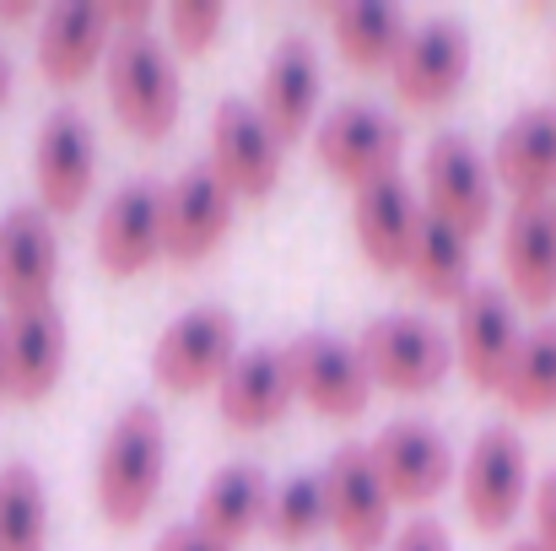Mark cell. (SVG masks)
<instances>
[{
    "label": "cell",
    "mask_w": 556,
    "mask_h": 551,
    "mask_svg": "<svg viewBox=\"0 0 556 551\" xmlns=\"http://www.w3.org/2000/svg\"><path fill=\"white\" fill-rule=\"evenodd\" d=\"M519 314H514V298L492 281L470 287L459 298V314H454V363L465 367V378L476 389H503V373L519 352Z\"/></svg>",
    "instance_id": "15"
},
{
    "label": "cell",
    "mask_w": 556,
    "mask_h": 551,
    "mask_svg": "<svg viewBox=\"0 0 556 551\" xmlns=\"http://www.w3.org/2000/svg\"><path fill=\"white\" fill-rule=\"evenodd\" d=\"M508 551H541V547H535V541H514Z\"/></svg>",
    "instance_id": "39"
},
{
    "label": "cell",
    "mask_w": 556,
    "mask_h": 551,
    "mask_svg": "<svg viewBox=\"0 0 556 551\" xmlns=\"http://www.w3.org/2000/svg\"><path fill=\"white\" fill-rule=\"evenodd\" d=\"M552 222H556V195H552Z\"/></svg>",
    "instance_id": "40"
},
{
    "label": "cell",
    "mask_w": 556,
    "mask_h": 551,
    "mask_svg": "<svg viewBox=\"0 0 556 551\" xmlns=\"http://www.w3.org/2000/svg\"><path fill=\"white\" fill-rule=\"evenodd\" d=\"M287 367H292V389L298 400H308L319 416L352 422L363 416L372 400V373L363 352L330 330H308L298 341H287Z\"/></svg>",
    "instance_id": "9"
},
{
    "label": "cell",
    "mask_w": 556,
    "mask_h": 551,
    "mask_svg": "<svg viewBox=\"0 0 556 551\" xmlns=\"http://www.w3.org/2000/svg\"><path fill=\"white\" fill-rule=\"evenodd\" d=\"M325 498H330V530L352 551H378L389 541V487L372 471L368 443H341L325 465Z\"/></svg>",
    "instance_id": "14"
},
{
    "label": "cell",
    "mask_w": 556,
    "mask_h": 551,
    "mask_svg": "<svg viewBox=\"0 0 556 551\" xmlns=\"http://www.w3.org/2000/svg\"><path fill=\"white\" fill-rule=\"evenodd\" d=\"M298 389H292V367H287V347H249L238 352V363L227 367V378L216 384V411L222 422L254 433L270 427L292 411Z\"/></svg>",
    "instance_id": "21"
},
{
    "label": "cell",
    "mask_w": 556,
    "mask_h": 551,
    "mask_svg": "<svg viewBox=\"0 0 556 551\" xmlns=\"http://www.w3.org/2000/svg\"><path fill=\"white\" fill-rule=\"evenodd\" d=\"M357 352L368 363L372 384L421 395V389H438L443 373L454 367V336H443L438 320L400 309V314H372L357 336Z\"/></svg>",
    "instance_id": "3"
},
{
    "label": "cell",
    "mask_w": 556,
    "mask_h": 551,
    "mask_svg": "<svg viewBox=\"0 0 556 551\" xmlns=\"http://www.w3.org/2000/svg\"><path fill=\"white\" fill-rule=\"evenodd\" d=\"M168 33L179 49H205L222 33V0H174L168 5Z\"/></svg>",
    "instance_id": "31"
},
{
    "label": "cell",
    "mask_w": 556,
    "mask_h": 551,
    "mask_svg": "<svg viewBox=\"0 0 556 551\" xmlns=\"http://www.w3.org/2000/svg\"><path fill=\"white\" fill-rule=\"evenodd\" d=\"M330 27H336V49L357 65V71H389L405 49V11L389 5V0H352V5H336L330 11Z\"/></svg>",
    "instance_id": "27"
},
{
    "label": "cell",
    "mask_w": 556,
    "mask_h": 551,
    "mask_svg": "<svg viewBox=\"0 0 556 551\" xmlns=\"http://www.w3.org/2000/svg\"><path fill=\"white\" fill-rule=\"evenodd\" d=\"M65 352H71V330L54 303L11 314L5 320V395L43 400L65 373Z\"/></svg>",
    "instance_id": "23"
},
{
    "label": "cell",
    "mask_w": 556,
    "mask_h": 551,
    "mask_svg": "<svg viewBox=\"0 0 556 551\" xmlns=\"http://www.w3.org/2000/svg\"><path fill=\"white\" fill-rule=\"evenodd\" d=\"M109 43H114V16L103 0H60L38 22V71L71 87L98 60H109Z\"/></svg>",
    "instance_id": "19"
},
{
    "label": "cell",
    "mask_w": 556,
    "mask_h": 551,
    "mask_svg": "<svg viewBox=\"0 0 556 551\" xmlns=\"http://www.w3.org/2000/svg\"><path fill=\"white\" fill-rule=\"evenodd\" d=\"M98 174V141H92V125L76 103H60L43 125H38V141H33V184H38V205L54 211V216H71L81 211L87 189Z\"/></svg>",
    "instance_id": "12"
},
{
    "label": "cell",
    "mask_w": 556,
    "mask_h": 551,
    "mask_svg": "<svg viewBox=\"0 0 556 551\" xmlns=\"http://www.w3.org/2000/svg\"><path fill=\"white\" fill-rule=\"evenodd\" d=\"M535 547L556 551V471H546L535 487Z\"/></svg>",
    "instance_id": "32"
},
{
    "label": "cell",
    "mask_w": 556,
    "mask_h": 551,
    "mask_svg": "<svg viewBox=\"0 0 556 551\" xmlns=\"http://www.w3.org/2000/svg\"><path fill=\"white\" fill-rule=\"evenodd\" d=\"M265 530L281 541V547H298L319 530H330V498H325V471H303L292 481H281L270 492V509H265Z\"/></svg>",
    "instance_id": "30"
},
{
    "label": "cell",
    "mask_w": 556,
    "mask_h": 551,
    "mask_svg": "<svg viewBox=\"0 0 556 551\" xmlns=\"http://www.w3.org/2000/svg\"><path fill=\"white\" fill-rule=\"evenodd\" d=\"M232 227V189L211 163H189L174 184H163V254L174 265H200Z\"/></svg>",
    "instance_id": "13"
},
{
    "label": "cell",
    "mask_w": 556,
    "mask_h": 551,
    "mask_svg": "<svg viewBox=\"0 0 556 551\" xmlns=\"http://www.w3.org/2000/svg\"><path fill=\"white\" fill-rule=\"evenodd\" d=\"M109 103L125 120V130L157 141L179 120V71L168 43L152 27L114 33L109 43Z\"/></svg>",
    "instance_id": "2"
},
{
    "label": "cell",
    "mask_w": 556,
    "mask_h": 551,
    "mask_svg": "<svg viewBox=\"0 0 556 551\" xmlns=\"http://www.w3.org/2000/svg\"><path fill=\"white\" fill-rule=\"evenodd\" d=\"M270 492L276 487L265 481V471L254 460H232L205 481V492L194 503V525L205 536H216L222 547H238L243 536H254V525H265Z\"/></svg>",
    "instance_id": "25"
},
{
    "label": "cell",
    "mask_w": 556,
    "mask_h": 551,
    "mask_svg": "<svg viewBox=\"0 0 556 551\" xmlns=\"http://www.w3.org/2000/svg\"><path fill=\"white\" fill-rule=\"evenodd\" d=\"M152 551H232V547H222L216 536H205V530L189 519V525H168V530L157 536V547Z\"/></svg>",
    "instance_id": "34"
},
{
    "label": "cell",
    "mask_w": 556,
    "mask_h": 551,
    "mask_svg": "<svg viewBox=\"0 0 556 551\" xmlns=\"http://www.w3.org/2000/svg\"><path fill=\"white\" fill-rule=\"evenodd\" d=\"M319 87H325V71H319L314 38L287 33V38L276 43V54L265 60L254 109L265 114V125H270L281 141H298V136H308V120H314V109H319Z\"/></svg>",
    "instance_id": "18"
},
{
    "label": "cell",
    "mask_w": 556,
    "mask_h": 551,
    "mask_svg": "<svg viewBox=\"0 0 556 551\" xmlns=\"http://www.w3.org/2000/svg\"><path fill=\"white\" fill-rule=\"evenodd\" d=\"M405 276L416 281L421 298H432V303H459V298L476 287V281H470V238H465L454 222L421 211V227H416Z\"/></svg>",
    "instance_id": "26"
},
{
    "label": "cell",
    "mask_w": 556,
    "mask_h": 551,
    "mask_svg": "<svg viewBox=\"0 0 556 551\" xmlns=\"http://www.w3.org/2000/svg\"><path fill=\"white\" fill-rule=\"evenodd\" d=\"M60 281V233L43 205H11L0 216V303L5 314L54 303Z\"/></svg>",
    "instance_id": "10"
},
{
    "label": "cell",
    "mask_w": 556,
    "mask_h": 551,
    "mask_svg": "<svg viewBox=\"0 0 556 551\" xmlns=\"http://www.w3.org/2000/svg\"><path fill=\"white\" fill-rule=\"evenodd\" d=\"M503 271L519 303L552 309L556 303V222L552 200H514L503 222Z\"/></svg>",
    "instance_id": "24"
},
{
    "label": "cell",
    "mask_w": 556,
    "mask_h": 551,
    "mask_svg": "<svg viewBox=\"0 0 556 551\" xmlns=\"http://www.w3.org/2000/svg\"><path fill=\"white\" fill-rule=\"evenodd\" d=\"M368 454L394 503H427L454 481V449L427 422H389L368 443Z\"/></svg>",
    "instance_id": "17"
},
{
    "label": "cell",
    "mask_w": 556,
    "mask_h": 551,
    "mask_svg": "<svg viewBox=\"0 0 556 551\" xmlns=\"http://www.w3.org/2000/svg\"><path fill=\"white\" fill-rule=\"evenodd\" d=\"M508 411L519 416H546L556 411V320H541L535 330H525L514 363L503 373V389Z\"/></svg>",
    "instance_id": "28"
},
{
    "label": "cell",
    "mask_w": 556,
    "mask_h": 551,
    "mask_svg": "<svg viewBox=\"0 0 556 551\" xmlns=\"http://www.w3.org/2000/svg\"><path fill=\"white\" fill-rule=\"evenodd\" d=\"M38 5L33 0H0V22H22V16H33Z\"/></svg>",
    "instance_id": "36"
},
{
    "label": "cell",
    "mask_w": 556,
    "mask_h": 551,
    "mask_svg": "<svg viewBox=\"0 0 556 551\" xmlns=\"http://www.w3.org/2000/svg\"><path fill=\"white\" fill-rule=\"evenodd\" d=\"M421 195L405 184V174H383L357 189V205H352V227H357V243L372 260V271H405L410 265V243H416V227H421Z\"/></svg>",
    "instance_id": "20"
},
{
    "label": "cell",
    "mask_w": 556,
    "mask_h": 551,
    "mask_svg": "<svg viewBox=\"0 0 556 551\" xmlns=\"http://www.w3.org/2000/svg\"><path fill=\"white\" fill-rule=\"evenodd\" d=\"M157 254H163V184H119L98 216V265L109 276H141Z\"/></svg>",
    "instance_id": "16"
},
{
    "label": "cell",
    "mask_w": 556,
    "mask_h": 551,
    "mask_svg": "<svg viewBox=\"0 0 556 551\" xmlns=\"http://www.w3.org/2000/svg\"><path fill=\"white\" fill-rule=\"evenodd\" d=\"M49 541V492L27 460L0 465V551H43Z\"/></svg>",
    "instance_id": "29"
},
{
    "label": "cell",
    "mask_w": 556,
    "mask_h": 551,
    "mask_svg": "<svg viewBox=\"0 0 556 551\" xmlns=\"http://www.w3.org/2000/svg\"><path fill=\"white\" fill-rule=\"evenodd\" d=\"M394 92L416 109H438L470 76V27L459 16H427L405 33L400 60L389 65Z\"/></svg>",
    "instance_id": "11"
},
{
    "label": "cell",
    "mask_w": 556,
    "mask_h": 551,
    "mask_svg": "<svg viewBox=\"0 0 556 551\" xmlns=\"http://www.w3.org/2000/svg\"><path fill=\"white\" fill-rule=\"evenodd\" d=\"M281 136L265 125V114L249 98H222L211 109V168L232 195L265 200L281 179Z\"/></svg>",
    "instance_id": "8"
},
{
    "label": "cell",
    "mask_w": 556,
    "mask_h": 551,
    "mask_svg": "<svg viewBox=\"0 0 556 551\" xmlns=\"http://www.w3.org/2000/svg\"><path fill=\"white\" fill-rule=\"evenodd\" d=\"M0 395H5V325H0Z\"/></svg>",
    "instance_id": "38"
},
{
    "label": "cell",
    "mask_w": 556,
    "mask_h": 551,
    "mask_svg": "<svg viewBox=\"0 0 556 551\" xmlns=\"http://www.w3.org/2000/svg\"><path fill=\"white\" fill-rule=\"evenodd\" d=\"M492 174L514 200H552L556 195V103L519 109L492 147Z\"/></svg>",
    "instance_id": "22"
},
{
    "label": "cell",
    "mask_w": 556,
    "mask_h": 551,
    "mask_svg": "<svg viewBox=\"0 0 556 551\" xmlns=\"http://www.w3.org/2000/svg\"><path fill=\"white\" fill-rule=\"evenodd\" d=\"M459 492H465V514L476 530L497 536L514 525V514L525 509V492H530V449L514 427H481L470 454H465V471H459Z\"/></svg>",
    "instance_id": "6"
},
{
    "label": "cell",
    "mask_w": 556,
    "mask_h": 551,
    "mask_svg": "<svg viewBox=\"0 0 556 551\" xmlns=\"http://www.w3.org/2000/svg\"><path fill=\"white\" fill-rule=\"evenodd\" d=\"M163 465H168V427H163V411L152 400H136L119 411V422L103 433V449H98V476H92V492H98V514L114 525V530H130L152 514L157 492H163Z\"/></svg>",
    "instance_id": "1"
},
{
    "label": "cell",
    "mask_w": 556,
    "mask_h": 551,
    "mask_svg": "<svg viewBox=\"0 0 556 551\" xmlns=\"http://www.w3.org/2000/svg\"><path fill=\"white\" fill-rule=\"evenodd\" d=\"M232 363H238V320L222 303H200V309L179 314L152 347V373L174 395L222 384Z\"/></svg>",
    "instance_id": "7"
},
{
    "label": "cell",
    "mask_w": 556,
    "mask_h": 551,
    "mask_svg": "<svg viewBox=\"0 0 556 551\" xmlns=\"http://www.w3.org/2000/svg\"><path fill=\"white\" fill-rule=\"evenodd\" d=\"M400 147H405V125L368 98H346L314 125V158L341 184L357 189L383 174H400Z\"/></svg>",
    "instance_id": "4"
},
{
    "label": "cell",
    "mask_w": 556,
    "mask_h": 551,
    "mask_svg": "<svg viewBox=\"0 0 556 551\" xmlns=\"http://www.w3.org/2000/svg\"><path fill=\"white\" fill-rule=\"evenodd\" d=\"M109 16H114V27H119V33H136V27H147V22H152V0H114V5H109Z\"/></svg>",
    "instance_id": "35"
},
{
    "label": "cell",
    "mask_w": 556,
    "mask_h": 551,
    "mask_svg": "<svg viewBox=\"0 0 556 551\" xmlns=\"http://www.w3.org/2000/svg\"><path fill=\"white\" fill-rule=\"evenodd\" d=\"M421 205L443 222H454L465 238H476L492 211H497V174L492 158L476 152V141H465L459 130H438L421 152Z\"/></svg>",
    "instance_id": "5"
},
{
    "label": "cell",
    "mask_w": 556,
    "mask_h": 551,
    "mask_svg": "<svg viewBox=\"0 0 556 551\" xmlns=\"http://www.w3.org/2000/svg\"><path fill=\"white\" fill-rule=\"evenodd\" d=\"M5 98H11V60H5V49H0V109H5Z\"/></svg>",
    "instance_id": "37"
},
{
    "label": "cell",
    "mask_w": 556,
    "mask_h": 551,
    "mask_svg": "<svg viewBox=\"0 0 556 551\" xmlns=\"http://www.w3.org/2000/svg\"><path fill=\"white\" fill-rule=\"evenodd\" d=\"M394 551H454V541H448V530L438 519H410L394 536Z\"/></svg>",
    "instance_id": "33"
}]
</instances>
